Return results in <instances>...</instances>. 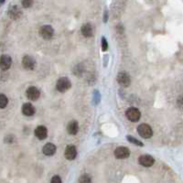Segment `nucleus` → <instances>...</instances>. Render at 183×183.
Here are the masks:
<instances>
[{
	"mask_svg": "<svg viewBox=\"0 0 183 183\" xmlns=\"http://www.w3.org/2000/svg\"><path fill=\"white\" fill-rule=\"evenodd\" d=\"M137 133L139 134L140 136H142L143 138H150L153 135V130L149 125L148 124H141L137 126Z\"/></svg>",
	"mask_w": 183,
	"mask_h": 183,
	"instance_id": "f257e3e1",
	"label": "nucleus"
},
{
	"mask_svg": "<svg viewBox=\"0 0 183 183\" xmlns=\"http://www.w3.org/2000/svg\"><path fill=\"white\" fill-rule=\"evenodd\" d=\"M71 86H72L71 81L66 77L60 78L56 83V89L60 92V93H65L66 91H68L71 88Z\"/></svg>",
	"mask_w": 183,
	"mask_h": 183,
	"instance_id": "f03ea898",
	"label": "nucleus"
},
{
	"mask_svg": "<svg viewBox=\"0 0 183 183\" xmlns=\"http://www.w3.org/2000/svg\"><path fill=\"white\" fill-rule=\"evenodd\" d=\"M126 118L131 122H137L141 117L140 111L135 107H130L128 108L126 112Z\"/></svg>",
	"mask_w": 183,
	"mask_h": 183,
	"instance_id": "7ed1b4c3",
	"label": "nucleus"
},
{
	"mask_svg": "<svg viewBox=\"0 0 183 183\" xmlns=\"http://www.w3.org/2000/svg\"><path fill=\"white\" fill-rule=\"evenodd\" d=\"M117 82L121 86L123 87H127L129 86L131 82V80H130V76L128 75V73L125 72H121L117 74Z\"/></svg>",
	"mask_w": 183,
	"mask_h": 183,
	"instance_id": "20e7f679",
	"label": "nucleus"
},
{
	"mask_svg": "<svg viewBox=\"0 0 183 183\" xmlns=\"http://www.w3.org/2000/svg\"><path fill=\"white\" fill-rule=\"evenodd\" d=\"M40 34L43 38L44 40H50L54 34V30H53L52 27L50 25H45L42 26L40 29Z\"/></svg>",
	"mask_w": 183,
	"mask_h": 183,
	"instance_id": "39448f33",
	"label": "nucleus"
},
{
	"mask_svg": "<svg viewBox=\"0 0 183 183\" xmlns=\"http://www.w3.org/2000/svg\"><path fill=\"white\" fill-rule=\"evenodd\" d=\"M26 95H27V97L29 99V100L37 101L38 99L40 98V92L37 87L31 86V87L28 88V90L26 92Z\"/></svg>",
	"mask_w": 183,
	"mask_h": 183,
	"instance_id": "423d86ee",
	"label": "nucleus"
},
{
	"mask_svg": "<svg viewBox=\"0 0 183 183\" xmlns=\"http://www.w3.org/2000/svg\"><path fill=\"white\" fill-rule=\"evenodd\" d=\"M138 162L143 167H151L155 163V158L150 155H142L138 157Z\"/></svg>",
	"mask_w": 183,
	"mask_h": 183,
	"instance_id": "0eeeda50",
	"label": "nucleus"
},
{
	"mask_svg": "<svg viewBox=\"0 0 183 183\" xmlns=\"http://www.w3.org/2000/svg\"><path fill=\"white\" fill-rule=\"evenodd\" d=\"M114 156H116V158H119V159L127 158L130 156V150L126 147H118L114 150Z\"/></svg>",
	"mask_w": 183,
	"mask_h": 183,
	"instance_id": "6e6552de",
	"label": "nucleus"
},
{
	"mask_svg": "<svg viewBox=\"0 0 183 183\" xmlns=\"http://www.w3.org/2000/svg\"><path fill=\"white\" fill-rule=\"evenodd\" d=\"M12 59L9 55H2L0 57V69L3 71H7L11 67Z\"/></svg>",
	"mask_w": 183,
	"mask_h": 183,
	"instance_id": "1a4fd4ad",
	"label": "nucleus"
},
{
	"mask_svg": "<svg viewBox=\"0 0 183 183\" xmlns=\"http://www.w3.org/2000/svg\"><path fill=\"white\" fill-rule=\"evenodd\" d=\"M35 65H36V62L31 56L26 55L23 57L22 66L24 67L26 70H33V69L35 68Z\"/></svg>",
	"mask_w": 183,
	"mask_h": 183,
	"instance_id": "9d476101",
	"label": "nucleus"
},
{
	"mask_svg": "<svg viewBox=\"0 0 183 183\" xmlns=\"http://www.w3.org/2000/svg\"><path fill=\"white\" fill-rule=\"evenodd\" d=\"M64 156L68 160H73L76 156H77V150H76V148L72 145H70V146H67L65 152H64Z\"/></svg>",
	"mask_w": 183,
	"mask_h": 183,
	"instance_id": "9b49d317",
	"label": "nucleus"
},
{
	"mask_svg": "<svg viewBox=\"0 0 183 183\" xmlns=\"http://www.w3.org/2000/svg\"><path fill=\"white\" fill-rule=\"evenodd\" d=\"M35 135L38 137L39 139L43 140L46 139L48 136V130L46 126H39L36 129H35Z\"/></svg>",
	"mask_w": 183,
	"mask_h": 183,
	"instance_id": "f8f14e48",
	"label": "nucleus"
},
{
	"mask_svg": "<svg viewBox=\"0 0 183 183\" xmlns=\"http://www.w3.org/2000/svg\"><path fill=\"white\" fill-rule=\"evenodd\" d=\"M67 131L68 133L72 135H74L78 133L79 131V125H78V122L75 121V120H72L71 121L70 123L68 124L67 126Z\"/></svg>",
	"mask_w": 183,
	"mask_h": 183,
	"instance_id": "ddd939ff",
	"label": "nucleus"
},
{
	"mask_svg": "<svg viewBox=\"0 0 183 183\" xmlns=\"http://www.w3.org/2000/svg\"><path fill=\"white\" fill-rule=\"evenodd\" d=\"M22 113L26 116H33V114L35 113V108H34V106L31 104H29V103L24 104H23V106H22Z\"/></svg>",
	"mask_w": 183,
	"mask_h": 183,
	"instance_id": "4468645a",
	"label": "nucleus"
},
{
	"mask_svg": "<svg viewBox=\"0 0 183 183\" xmlns=\"http://www.w3.org/2000/svg\"><path fill=\"white\" fill-rule=\"evenodd\" d=\"M42 152H43V154L46 155V156H52V155H54L55 152H56V146H55V145H53L52 143L46 144L45 146L43 147Z\"/></svg>",
	"mask_w": 183,
	"mask_h": 183,
	"instance_id": "2eb2a0df",
	"label": "nucleus"
},
{
	"mask_svg": "<svg viewBox=\"0 0 183 183\" xmlns=\"http://www.w3.org/2000/svg\"><path fill=\"white\" fill-rule=\"evenodd\" d=\"M81 31H82V34L86 38H90L94 35L93 27H92V25L89 24V23H86V24H84L82 27Z\"/></svg>",
	"mask_w": 183,
	"mask_h": 183,
	"instance_id": "dca6fc26",
	"label": "nucleus"
},
{
	"mask_svg": "<svg viewBox=\"0 0 183 183\" xmlns=\"http://www.w3.org/2000/svg\"><path fill=\"white\" fill-rule=\"evenodd\" d=\"M9 15H10V17L13 18V19H17L20 17V15H21V12L19 10V9L17 6H14L11 7V9L9 11Z\"/></svg>",
	"mask_w": 183,
	"mask_h": 183,
	"instance_id": "f3484780",
	"label": "nucleus"
},
{
	"mask_svg": "<svg viewBox=\"0 0 183 183\" xmlns=\"http://www.w3.org/2000/svg\"><path fill=\"white\" fill-rule=\"evenodd\" d=\"M126 138H127V140L129 142L134 144V145H135V146H138V147H143L144 146V144L141 141H139L138 139L135 138V137L132 136V135H126Z\"/></svg>",
	"mask_w": 183,
	"mask_h": 183,
	"instance_id": "a211bd4d",
	"label": "nucleus"
},
{
	"mask_svg": "<svg viewBox=\"0 0 183 183\" xmlns=\"http://www.w3.org/2000/svg\"><path fill=\"white\" fill-rule=\"evenodd\" d=\"M9 104V99L5 94H0V108H5Z\"/></svg>",
	"mask_w": 183,
	"mask_h": 183,
	"instance_id": "6ab92c4d",
	"label": "nucleus"
},
{
	"mask_svg": "<svg viewBox=\"0 0 183 183\" xmlns=\"http://www.w3.org/2000/svg\"><path fill=\"white\" fill-rule=\"evenodd\" d=\"M92 180H91V177L87 174H84L82 175V176L79 179V183H91Z\"/></svg>",
	"mask_w": 183,
	"mask_h": 183,
	"instance_id": "aec40b11",
	"label": "nucleus"
},
{
	"mask_svg": "<svg viewBox=\"0 0 183 183\" xmlns=\"http://www.w3.org/2000/svg\"><path fill=\"white\" fill-rule=\"evenodd\" d=\"M33 0H22V6L24 9H28L32 6Z\"/></svg>",
	"mask_w": 183,
	"mask_h": 183,
	"instance_id": "412c9836",
	"label": "nucleus"
},
{
	"mask_svg": "<svg viewBox=\"0 0 183 183\" xmlns=\"http://www.w3.org/2000/svg\"><path fill=\"white\" fill-rule=\"evenodd\" d=\"M108 49V42L106 40V39L104 37L102 38V50L103 51H106Z\"/></svg>",
	"mask_w": 183,
	"mask_h": 183,
	"instance_id": "4be33fe9",
	"label": "nucleus"
},
{
	"mask_svg": "<svg viewBox=\"0 0 183 183\" xmlns=\"http://www.w3.org/2000/svg\"><path fill=\"white\" fill-rule=\"evenodd\" d=\"M177 104H178V107L181 110H183V94L180 95L178 100H177Z\"/></svg>",
	"mask_w": 183,
	"mask_h": 183,
	"instance_id": "5701e85b",
	"label": "nucleus"
},
{
	"mask_svg": "<svg viewBox=\"0 0 183 183\" xmlns=\"http://www.w3.org/2000/svg\"><path fill=\"white\" fill-rule=\"evenodd\" d=\"M50 183H62V179H60L59 176H53L51 180H50Z\"/></svg>",
	"mask_w": 183,
	"mask_h": 183,
	"instance_id": "b1692460",
	"label": "nucleus"
},
{
	"mask_svg": "<svg viewBox=\"0 0 183 183\" xmlns=\"http://www.w3.org/2000/svg\"><path fill=\"white\" fill-rule=\"evenodd\" d=\"M108 20V11L107 10H104V22L106 23Z\"/></svg>",
	"mask_w": 183,
	"mask_h": 183,
	"instance_id": "393cba45",
	"label": "nucleus"
},
{
	"mask_svg": "<svg viewBox=\"0 0 183 183\" xmlns=\"http://www.w3.org/2000/svg\"><path fill=\"white\" fill-rule=\"evenodd\" d=\"M5 2V0H0V3H4Z\"/></svg>",
	"mask_w": 183,
	"mask_h": 183,
	"instance_id": "a878e982",
	"label": "nucleus"
}]
</instances>
